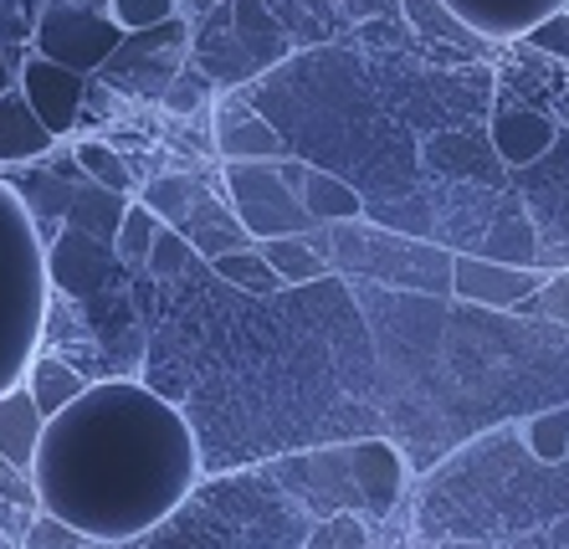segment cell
<instances>
[{"label": "cell", "instance_id": "6da1fadb", "mask_svg": "<svg viewBox=\"0 0 569 549\" xmlns=\"http://www.w3.org/2000/svg\"><path fill=\"white\" fill-rule=\"evenodd\" d=\"M41 509L93 545L154 529L196 482V447L174 406L144 386H88L41 427L31 462Z\"/></svg>", "mask_w": 569, "mask_h": 549}, {"label": "cell", "instance_id": "7a4b0ae2", "mask_svg": "<svg viewBox=\"0 0 569 549\" xmlns=\"http://www.w3.org/2000/svg\"><path fill=\"white\" fill-rule=\"evenodd\" d=\"M329 262H339V268H349V272H365V278H375L380 288L451 298V252L411 241V237H396V231L339 221V227H333Z\"/></svg>", "mask_w": 569, "mask_h": 549}, {"label": "cell", "instance_id": "3957f363", "mask_svg": "<svg viewBox=\"0 0 569 549\" xmlns=\"http://www.w3.org/2000/svg\"><path fill=\"white\" fill-rule=\"evenodd\" d=\"M226 196H231V216L252 241L303 237L313 227V216L292 196V180L282 174L278 160H231L226 164Z\"/></svg>", "mask_w": 569, "mask_h": 549}, {"label": "cell", "instance_id": "277c9868", "mask_svg": "<svg viewBox=\"0 0 569 549\" xmlns=\"http://www.w3.org/2000/svg\"><path fill=\"white\" fill-rule=\"evenodd\" d=\"M123 47V31L113 27V16L108 11H93V6H82V0H47L31 21V52L52 57L62 68L72 72H98L108 68Z\"/></svg>", "mask_w": 569, "mask_h": 549}, {"label": "cell", "instance_id": "5b68a950", "mask_svg": "<svg viewBox=\"0 0 569 549\" xmlns=\"http://www.w3.org/2000/svg\"><path fill=\"white\" fill-rule=\"evenodd\" d=\"M16 93L27 98L31 113H37V119L62 139V134H72V123H78L88 78L72 72V68H62V62H52V57L27 52L21 57V68H16Z\"/></svg>", "mask_w": 569, "mask_h": 549}, {"label": "cell", "instance_id": "8992f818", "mask_svg": "<svg viewBox=\"0 0 569 549\" xmlns=\"http://www.w3.org/2000/svg\"><path fill=\"white\" fill-rule=\"evenodd\" d=\"M543 272L518 268V262H492V257H451V293L482 309H518L539 293Z\"/></svg>", "mask_w": 569, "mask_h": 549}, {"label": "cell", "instance_id": "52a82bcc", "mask_svg": "<svg viewBox=\"0 0 569 549\" xmlns=\"http://www.w3.org/2000/svg\"><path fill=\"white\" fill-rule=\"evenodd\" d=\"M108 262H113V241H98L78 227H62V237L47 247V278L72 298H88L98 282L108 278Z\"/></svg>", "mask_w": 569, "mask_h": 549}, {"label": "cell", "instance_id": "ba28073f", "mask_svg": "<svg viewBox=\"0 0 569 549\" xmlns=\"http://www.w3.org/2000/svg\"><path fill=\"white\" fill-rule=\"evenodd\" d=\"M41 427H47V416L37 411V401L27 396V386L0 390V457H6L11 468L31 472L37 447H41Z\"/></svg>", "mask_w": 569, "mask_h": 549}, {"label": "cell", "instance_id": "9c48e42d", "mask_svg": "<svg viewBox=\"0 0 569 549\" xmlns=\"http://www.w3.org/2000/svg\"><path fill=\"white\" fill-rule=\"evenodd\" d=\"M555 119H543L533 108H498L492 113V149L503 164H533L555 144Z\"/></svg>", "mask_w": 569, "mask_h": 549}, {"label": "cell", "instance_id": "30bf717a", "mask_svg": "<svg viewBox=\"0 0 569 549\" xmlns=\"http://www.w3.org/2000/svg\"><path fill=\"white\" fill-rule=\"evenodd\" d=\"M57 144V134L31 113V103L16 88L0 93V164H31Z\"/></svg>", "mask_w": 569, "mask_h": 549}, {"label": "cell", "instance_id": "8fae6325", "mask_svg": "<svg viewBox=\"0 0 569 549\" xmlns=\"http://www.w3.org/2000/svg\"><path fill=\"white\" fill-rule=\"evenodd\" d=\"M216 144H221L226 160H278L282 139L267 119H257L252 108L226 103L221 119H216Z\"/></svg>", "mask_w": 569, "mask_h": 549}, {"label": "cell", "instance_id": "7c38bea8", "mask_svg": "<svg viewBox=\"0 0 569 549\" xmlns=\"http://www.w3.org/2000/svg\"><path fill=\"white\" fill-rule=\"evenodd\" d=\"M298 201H303V211L313 216V221H323V227H339V221H359V216H365L359 190L349 186V180H339V174H329V170H313V164H303Z\"/></svg>", "mask_w": 569, "mask_h": 549}, {"label": "cell", "instance_id": "4fadbf2b", "mask_svg": "<svg viewBox=\"0 0 569 549\" xmlns=\"http://www.w3.org/2000/svg\"><path fill=\"white\" fill-rule=\"evenodd\" d=\"M345 457H349V468H355V482H359V493H365V503H370L375 513H390V503L400 498V457L385 442H355Z\"/></svg>", "mask_w": 569, "mask_h": 549}, {"label": "cell", "instance_id": "5bb4252c", "mask_svg": "<svg viewBox=\"0 0 569 549\" xmlns=\"http://www.w3.org/2000/svg\"><path fill=\"white\" fill-rule=\"evenodd\" d=\"M21 386H27V396L37 401V411L52 421L62 406H72L82 390H88V380H82L62 355H37V360L27 365V380H21Z\"/></svg>", "mask_w": 569, "mask_h": 549}, {"label": "cell", "instance_id": "9a60e30c", "mask_svg": "<svg viewBox=\"0 0 569 549\" xmlns=\"http://www.w3.org/2000/svg\"><path fill=\"white\" fill-rule=\"evenodd\" d=\"M451 11L462 16L467 27H472V6L477 0H447ZM565 0H488V11H482V27L488 37H518V31H533L543 16H559Z\"/></svg>", "mask_w": 569, "mask_h": 549}, {"label": "cell", "instance_id": "2e32d148", "mask_svg": "<svg viewBox=\"0 0 569 549\" xmlns=\"http://www.w3.org/2000/svg\"><path fill=\"white\" fill-rule=\"evenodd\" d=\"M257 252L267 257V268L278 272L282 288L288 282H318L323 268H329V257L313 252L303 237H267V241H257Z\"/></svg>", "mask_w": 569, "mask_h": 549}, {"label": "cell", "instance_id": "e0dca14e", "mask_svg": "<svg viewBox=\"0 0 569 549\" xmlns=\"http://www.w3.org/2000/svg\"><path fill=\"white\" fill-rule=\"evenodd\" d=\"M400 11H406V21L416 27V37L457 41V47H467V52H477V47H482V41H477V31L467 27L457 11H451L447 0H400Z\"/></svg>", "mask_w": 569, "mask_h": 549}, {"label": "cell", "instance_id": "ac0fdd59", "mask_svg": "<svg viewBox=\"0 0 569 549\" xmlns=\"http://www.w3.org/2000/svg\"><path fill=\"white\" fill-rule=\"evenodd\" d=\"M211 272L216 278H226L231 288H241V293H257V298H272L282 288L278 272L267 268V257L257 252V247H237V252L211 257Z\"/></svg>", "mask_w": 569, "mask_h": 549}, {"label": "cell", "instance_id": "d6986e66", "mask_svg": "<svg viewBox=\"0 0 569 549\" xmlns=\"http://www.w3.org/2000/svg\"><path fill=\"white\" fill-rule=\"evenodd\" d=\"M200 196H206V190H200L190 174H159V180H149V186H144V196H139V201L154 211L159 227H180V221L196 211Z\"/></svg>", "mask_w": 569, "mask_h": 549}, {"label": "cell", "instance_id": "ffe728a7", "mask_svg": "<svg viewBox=\"0 0 569 549\" xmlns=\"http://www.w3.org/2000/svg\"><path fill=\"white\" fill-rule=\"evenodd\" d=\"M72 160H78V170H82V180H93V186H103V190H129V164L119 160V149H108L103 139H82L78 149H72Z\"/></svg>", "mask_w": 569, "mask_h": 549}, {"label": "cell", "instance_id": "44dd1931", "mask_svg": "<svg viewBox=\"0 0 569 549\" xmlns=\"http://www.w3.org/2000/svg\"><path fill=\"white\" fill-rule=\"evenodd\" d=\"M523 442L539 462H565L569 457V406H555V411H539L523 427Z\"/></svg>", "mask_w": 569, "mask_h": 549}, {"label": "cell", "instance_id": "7402d4cb", "mask_svg": "<svg viewBox=\"0 0 569 549\" xmlns=\"http://www.w3.org/2000/svg\"><path fill=\"white\" fill-rule=\"evenodd\" d=\"M154 231H159V221H154V211H149L144 201L123 206L119 231H113V257H123V262H144V252H149V241H154Z\"/></svg>", "mask_w": 569, "mask_h": 549}, {"label": "cell", "instance_id": "603a6c76", "mask_svg": "<svg viewBox=\"0 0 569 549\" xmlns=\"http://www.w3.org/2000/svg\"><path fill=\"white\" fill-rule=\"evenodd\" d=\"M144 268L154 272V278H180V272L196 268V247H190L174 227H159L154 241H149V252H144Z\"/></svg>", "mask_w": 569, "mask_h": 549}, {"label": "cell", "instance_id": "cb8c5ba5", "mask_svg": "<svg viewBox=\"0 0 569 549\" xmlns=\"http://www.w3.org/2000/svg\"><path fill=\"white\" fill-rule=\"evenodd\" d=\"M93 539L82 535V529H72L67 519H57V513L37 509L27 523V535L16 539V549H88Z\"/></svg>", "mask_w": 569, "mask_h": 549}, {"label": "cell", "instance_id": "d4e9b609", "mask_svg": "<svg viewBox=\"0 0 569 549\" xmlns=\"http://www.w3.org/2000/svg\"><path fill=\"white\" fill-rule=\"evenodd\" d=\"M180 0H108V16H113V27L129 37V31H149V27H164L174 16Z\"/></svg>", "mask_w": 569, "mask_h": 549}, {"label": "cell", "instance_id": "484cf974", "mask_svg": "<svg viewBox=\"0 0 569 549\" xmlns=\"http://www.w3.org/2000/svg\"><path fill=\"white\" fill-rule=\"evenodd\" d=\"M529 303H533V309H539L549 323H565V329H569V268L555 272V278H543L539 293H533Z\"/></svg>", "mask_w": 569, "mask_h": 549}, {"label": "cell", "instance_id": "4316f807", "mask_svg": "<svg viewBox=\"0 0 569 549\" xmlns=\"http://www.w3.org/2000/svg\"><path fill=\"white\" fill-rule=\"evenodd\" d=\"M0 498H11V503H21V509H31V513L41 509V498H37V482H31V472L11 468L6 457H0Z\"/></svg>", "mask_w": 569, "mask_h": 549}, {"label": "cell", "instance_id": "83f0119b", "mask_svg": "<svg viewBox=\"0 0 569 549\" xmlns=\"http://www.w3.org/2000/svg\"><path fill=\"white\" fill-rule=\"evenodd\" d=\"M31 21L37 16H27V0H0V47L31 41Z\"/></svg>", "mask_w": 569, "mask_h": 549}, {"label": "cell", "instance_id": "f1b7e54d", "mask_svg": "<svg viewBox=\"0 0 569 549\" xmlns=\"http://www.w3.org/2000/svg\"><path fill=\"white\" fill-rule=\"evenodd\" d=\"M6 88H16V72L6 68V47H0V93H6Z\"/></svg>", "mask_w": 569, "mask_h": 549}, {"label": "cell", "instance_id": "f546056e", "mask_svg": "<svg viewBox=\"0 0 569 549\" xmlns=\"http://www.w3.org/2000/svg\"><path fill=\"white\" fill-rule=\"evenodd\" d=\"M0 549H16V539H11V535H6V529H0Z\"/></svg>", "mask_w": 569, "mask_h": 549}, {"label": "cell", "instance_id": "4dcf8cb0", "mask_svg": "<svg viewBox=\"0 0 569 549\" xmlns=\"http://www.w3.org/2000/svg\"><path fill=\"white\" fill-rule=\"evenodd\" d=\"M88 549H93V545H88Z\"/></svg>", "mask_w": 569, "mask_h": 549}]
</instances>
